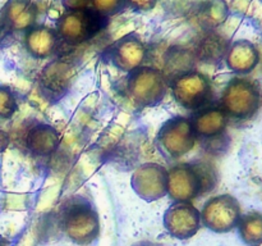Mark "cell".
<instances>
[{
    "mask_svg": "<svg viewBox=\"0 0 262 246\" xmlns=\"http://www.w3.org/2000/svg\"><path fill=\"white\" fill-rule=\"evenodd\" d=\"M237 219L238 207L234 199L229 196H217L209 200L201 213L202 223L215 232L232 230Z\"/></svg>",
    "mask_w": 262,
    "mask_h": 246,
    "instance_id": "8",
    "label": "cell"
},
{
    "mask_svg": "<svg viewBox=\"0 0 262 246\" xmlns=\"http://www.w3.org/2000/svg\"><path fill=\"white\" fill-rule=\"evenodd\" d=\"M110 61L122 71L130 72L141 67L145 59V46L136 36L128 35L115 41L106 50Z\"/></svg>",
    "mask_w": 262,
    "mask_h": 246,
    "instance_id": "10",
    "label": "cell"
},
{
    "mask_svg": "<svg viewBox=\"0 0 262 246\" xmlns=\"http://www.w3.org/2000/svg\"><path fill=\"white\" fill-rule=\"evenodd\" d=\"M128 5L136 10H150L155 7L158 0H127Z\"/></svg>",
    "mask_w": 262,
    "mask_h": 246,
    "instance_id": "20",
    "label": "cell"
},
{
    "mask_svg": "<svg viewBox=\"0 0 262 246\" xmlns=\"http://www.w3.org/2000/svg\"><path fill=\"white\" fill-rule=\"evenodd\" d=\"M173 96L182 107L200 110L206 107L211 97V86L206 77L196 71H189L170 82Z\"/></svg>",
    "mask_w": 262,
    "mask_h": 246,
    "instance_id": "5",
    "label": "cell"
},
{
    "mask_svg": "<svg viewBox=\"0 0 262 246\" xmlns=\"http://www.w3.org/2000/svg\"><path fill=\"white\" fill-rule=\"evenodd\" d=\"M107 17L94 8L67 10L58 20V35L69 45L86 43L106 27Z\"/></svg>",
    "mask_w": 262,
    "mask_h": 246,
    "instance_id": "3",
    "label": "cell"
},
{
    "mask_svg": "<svg viewBox=\"0 0 262 246\" xmlns=\"http://www.w3.org/2000/svg\"><path fill=\"white\" fill-rule=\"evenodd\" d=\"M36 7L28 0H14L5 8L4 22L9 30L28 31L35 23Z\"/></svg>",
    "mask_w": 262,
    "mask_h": 246,
    "instance_id": "16",
    "label": "cell"
},
{
    "mask_svg": "<svg viewBox=\"0 0 262 246\" xmlns=\"http://www.w3.org/2000/svg\"><path fill=\"white\" fill-rule=\"evenodd\" d=\"M216 183L214 167L207 161L177 164L168 172V192L177 202H188L207 194Z\"/></svg>",
    "mask_w": 262,
    "mask_h": 246,
    "instance_id": "1",
    "label": "cell"
},
{
    "mask_svg": "<svg viewBox=\"0 0 262 246\" xmlns=\"http://www.w3.org/2000/svg\"><path fill=\"white\" fill-rule=\"evenodd\" d=\"M164 224L174 237L189 238L200 230L201 213L191 202H176L165 212Z\"/></svg>",
    "mask_w": 262,
    "mask_h": 246,
    "instance_id": "7",
    "label": "cell"
},
{
    "mask_svg": "<svg viewBox=\"0 0 262 246\" xmlns=\"http://www.w3.org/2000/svg\"><path fill=\"white\" fill-rule=\"evenodd\" d=\"M133 187L143 199H159L168 192V173L155 164L143 166L135 173Z\"/></svg>",
    "mask_w": 262,
    "mask_h": 246,
    "instance_id": "11",
    "label": "cell"
},
{
    "mask_svg": "<svg viewBox=\"0 0 262 246\" xmlns=\"http://www.w3.org/2000/svg\"><path fill=\"white\" fill-rule=\"evenodd\" d=\"M74 69L67 60H54L42 69L40 76L41 94L51 101H56L67 94L71 86Z\"/></svg>",
    "mask_w": 262,
    "mask_h": 246,
    "instance_id": "9",
    "label": "cell"
},
{
    "mask_svg": "<svg viewBox=\"0 0 262 246\" xmlns=\"http://www.w3.org/2000/svg\"><path fill=\"white\" fill-rule=\"evenodd\" d=\"M169 81L159 69L138 67L129 72L127 91L135 104L150 107L158 104L165 96Z\"/></svg>",
    "mask_w": 262,
    "mask_h": 246,
    "instance_id": "4",
    "label": "cell"
},
{
    "mask_svg": "<svg viewBox=\"0 0 262 246\" xmlns=\"http://www.w3.org/2000/svg\"><path fill=\"white\" fill-rule=\"evenodd\" d=\"M61 3L67 8V10H76L90 8L92 0H61Z\"/></svg>",
    "mask_w": 262,
    "mask_h": 246,
    "instance_id": "21",
    "label": "cell"
},
{
    "mask_svg": "<svg viewBox=\"0 0 262 246\" xmlns=\"http://www.w3.org/2000/svg\"><path fill=\"white\" fill-rule=\"evenodd\" d=\"M191 51L194 60H201L204 63H216L224 58L228 49L224 37L210 30L200 35V37L194 41Z\"/></svg>",
    "mask_w": 262,
    "mask_h": 246,
    "instance_id": "14",
    "label": "cell"
},
{
    "mask_svg": "<svg viewBox=\"0 0 262 246\" xmlns=\"http://www.w3.org/2000/svg\"><path fill=\"white\" fill-rule=\"evenodd\" d=\"M196 137L204 141L205 148L224 133V114L222 110L212 108H202L191 118Z\"/></svg>",
    "mask_w": 262,
    "mask_h": 246,
    "instance_id": "13",
    "label": "cell"
},
{
    "mask_svg": "<svg viewBox=\"0 0 262 246\" xmlns=\"http://www.w3.org/2000/svg\"><path fill=\"white\" fill-rule=\"evenodd\" d=\"M196 133L191 120L177 117L168 120L161 127L158 136V145L164 155L169 158H179L188 153L196 142Z\"/></svg>",
    "mask_w": 262,
    "mask_h": 246,
    "instance_id": "6",
    "label": "cell"
},
{
    "mask_svg": "<svg viewBox=\"0 0 262 246\" xmlns=\"http://www.w3.org/2000/svg\"><path fill=\"white\" fill-rule=\"evenodd\" d=\"M225 10L222 0H209L201 3L199 8L194 9V19L205 31H210L223 22Z\"/></svg>",
    "mask_w": 262,
    "mask_h": 246,
    "instance_id": "17",
    "label": "cell"
},
{
    "mask_svg": "<svg viewBox=\"0 0 262 246\" xmlns=\"http://www.w3.org/2000/svg\"><path fill=\"white\" fill-rule=\"evenodd\" d=\"M91 4L95 10L101 13L105 17H109L124 10L128 2L127 0H92Z\"/></svg>",
    "mask_w": 262,
    "mask_h": 246,
    "instance_id": "18",
    "label": "cell"
},
{
    "mask_svg": "<svg viewBox=\"0 0 262 246\" xmlns=\"http://www.w3.org/2000/svg\"><path fill=\"white\" fill-rule=\"evenodd\" d=\"M60 37L58 32L45 26L32 27L26 35V46L27 50L36 58H46L55 53L58 49Z\"/></svg>",
    "mask_w": 262,
    "mask_h": 246,
    "instance_id": "15",
    "label": "cell"
},
{
    "mask_svg": "<svg viewBox=\"0 0 262 246\" xmlns=\"http://www.w3.org/2000/svg\"><path fill=\"white\" fill-rule=\"evenodd\" d=\"M59 225L78 245H89L100 233V220L83 197H72L59 212Z\"/></svg>",
    "mask_w": 262,
    "mask_h": 246,
    "instance_id": "2",
    "label": "cell"
},
{
    "mask_svg": "<svg viewBox=\"0 0 262 246\" xmlns=\"http://www.w3.org/2000/svg\"><path fill=\"white\" fill-rule=\"evenodd\" d=\"M9 145V135L0 128V153L4 151Z\"/></svg>",
    "mask_w": 262,
    "mask_h": 246,
    "instance_id": "22",
    "label": "cell"
},
{
    "mask_svg": "<svg viewBox=\"0 0 262 246\" xmlns=\"http://www.w3.org/2000/svg\"><path fill=\"white\" fill-rule=\"evenodd\" d=\"M23 142L32 155H50L59 146V133L46 123H35L26 131Z\"/></svg>",
    "mask_w": 262,
    "mask_h": 246,
    "instance_id": "12",
    "label": "cell"
},
{
    "mask_svg": "<svg viewBox=\"0 0 262 246\" xmlns=\"http://www.w3.org/2000/svg\"><path fill=\"white\" fill-rule=\"evenodd\" d=\"M17 110V101L8 87H0V119H8Z\"/></svg>",
    "mask_w": 262,
    "mask_h": 246,
    "instance_id": "19",
    "label": "cell"
}]
</instances>
